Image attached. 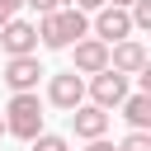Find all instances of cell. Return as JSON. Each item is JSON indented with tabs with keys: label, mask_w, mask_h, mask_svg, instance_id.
<instances>
[{
	"label": "cell",
	"mask_w": 151,
	"mask_h": 151,
	"mask_svg": "<svg viewBox=\"0 0 151 151\" xmlns=\"http://www.w3.org/2000/svg\"><path fill=\"white\" fill-rule=\"evenodd\" d=\"M104 0H76V9H99Z\"/></svg>",
	"instance_id": "17"
},
{
	"label": "cell",
	"mask_w": 151,
	"mask_h": 151,
	"mask_svg": "<svg viewBox=\"0 0 151 151\" xmlns=\"http://www.w3.org/2000/svg\"><path fill=\"white\" fill-rule=\"evenodd\" d=\"M109 66L123 76H137V71H146V47L137 38H118V42H109Z\"/></svg>",
	"instance_id": "5"
},
{
	"label": "cell",
	"mask_w": 151,
	"mask_h": 151,
	"mask_svg": "<svg viewBox=\"0 0 151 151\" xmlns=\"http://www.w3.org/2000/svg\"><path fill=\"white\" fill-rule=\"evenodd\" d=\"M0 137H5V118H0Z\"/></svg>",
	"instance_id": "19"
},
{
	"label": "cell",
	"mask_w": 151,
	"mask_h": 151,
	"mask_svg": "<svg viewBox=\"0 0 151 151\" xmlns=\"http://www.w3.org/2000/svg\"><path fill=\"white\" fill-rule=\"evenodd\" d=\"M104 66H109V42H104V38H76V66H71V71L94 76V71H104Z\"/></svg>",
	"instance_id": "8"
},
{
	"label": "cell",
	"mask_w": 151,
	"mask_h": 151,
	"mask_svg": "<svg viewBox=\"0 0 151 151\" xmlns=\"http://www.w3.org/2000/svg\"><path fill=\"white\" fill-rule=\"evenodd\" d=\"M90 94H94L99 109H118V104L127 99V76L113 71V66H104V71H94V80H90Z\"/></svg>",
	"instance_id": "3"
},
{
	"label": "cell",
	"mask_w": 151,
	"mask_h": 151,
	"mask_svg": "<svg viewBox=\"0 0 151 151\" xmlns=\"http://www.w3.org/2000/svg\"><path fill=\"white\" fill-rule=\"evenodd\" d=\"M38 76H42V66H38V52H28V57H9L5 61V85L19 94V90H33L38 85Z\"/></svg>",
	"instance_id": "9"
},
{
	"label": "cell",
	"mask_w": 151,
	"mask_h": 151,
	"mask_svg": "<svg viewBox=\"0 0 151 151\" xmlns=\"http://www.w3.org/2000/svg\"><path fill=\"white\" fill-rule=\"evenodd\" d=\"M118 109H123V118H127L132 127H151V94H146V90L127 94V99H123Z\"/></svg>",
	"instance_id": "11"
},
{
	"label": "cell",
	"mask_w": 151,
	"mask_h": 151,
	"mask_svg": "<svg viewBox=\"0 0 151 151\" xmlns=\"http://www.w3.org/2000/svg\"><path fill=\"white\" fill-rule=\"evenodd\" d=\"M71 127H76V137H104L109 132V109H99V104H76L71 109Z\"/></svg>",
	"instance_id": "10"
},
{
	"label": "cell",
	"mask_w": 151,
	"mask_h": 151,
	"mask_svg": "<svg viewBox=\"0 0 151 151\" xmlns=\"http://www.w3.org/2000/svg\"><path fill=\"white\" fill-rule=\"evenodd\" d=\"M104 5H118V9H127V5H132V0H104Z\"/></svg>",
	"instance_id": "18"
},
{
	"label": "cell",
	"mask_w": 151,
	"mask_h": 151,
	"mask_svg": "<svg viewBox=\"0 0 151 151\" xmlns=\"http://www.w3.org/2000/svg\"><path fill=\"white\" fill-rule=\"evenodd\" d=\"M5 132L24 137V142H33V137L42 132V104H38V94H33V90L9 94V109H5Z\"/></svg>",
	"instance_id": "2"
},
{
	"label": "cell",
	"mask_w": 151,
	"mask_h": 151,
	"mask_svg": "<svg viewBox=\"0 0 151 151\" xmlns=\"http://www.w3.org/2000/svg\"><path fill=\"white\" fill-rule=\"evenodd\" d=\"M118 151H151V132H146V127H132V132L118 142Z\"/></svg>",
	"instance_id": "12"
},
{
	"label": "cell",
	"mask_w": 151,
	"mask_h": 151,
	"mask_svg": "<svg viewBox=\"0 0 151 151\" xmlns=\"http://www.w3.org/2000/svg\"><path fill=\"white\" fill-rule=\"evenodd\" d=\"M0 52H5V57H28V52H38V28L24 24V19L0 24Z\"/></svg>",
	"instance_id": "4"
},
{
	"label": "cell",
	"mask_w": 151,
	"mask_h": 151,
	"mask_svg": "<svg viewBox=\"0 0 151 151\" xmlns=\"http://www.w3.org/2000/svg\"><path fill=\"white\" fill-rule=\"evenodd\" d=\"M85 151H118V146H113V142H104V137H90V146H85Z\"/></svg>",
	"instance_id": "16"
},
{
	"label": "cell",
	"mask_w": 151,
	"mask_h": 151,
	"mask_svg": "<svg viewBox=\"0 0 151 151\" xmlns=\"http://www.w3.org/2000/svg\"><path fill=\"white\" fill-rule=\"evenodd\" d=\"M47 99H52L57 109H66V113H71V109L85 99V80H80V71H61V76H52Z\"/></svg>",
	"instance_id": "7"
},
{
	"label": "cell",
	"mask_w": 151,
	"mask_h": 151,
	"mask_svg": "<svg viewBox=\"0 0 151 151\" xmlns=\"http://www.w3.org/2000/svg\"><path fill=\"white\" fill-rule=\"evenodd\" d=\"M24 5H33L38 14H52V9H61V0H24Z\"/></svg>",
	"instance_id": "15"
},
{
	"label": "cell",
	"mask_w": 151,
	"mask_h": 151,
	"mask_svg": "<svg viewBox=\"0 0 151 151\" xmlns=\"http://www.w3.org/2000/svg\"><path fill=\"white\" fill-rule=\"evenodd\" d=\"M127 33H132L127 9H118V5H99V9H94V38L118 42V38H127Z\"/></svg>",
	"instance_id": "6"
},
{
	"label": "cell",
	"mask_w": 151,
	"mask_h": 151,
	"mask_svg": "<svg viewBox=\"0 0 151 151\" xmlns=\"http://www.w3.org/2000/svg\"><path fill=\"white\" fill-rule=\"evenodd\" d=\"M19 5H24V0H0V24H9V19L19 14Z\"/></svg>",
	"instance_id": "14"
},
{
	"label": "cell",
	"mask_w": 151,
	"mask_h": 151,
	"mask_svg": "<svg viewBox=\"0 0 151 151\" xmlns=\"http://www.w3.org/2000/svg\"><path fill=\"white\" fill-rule=\"evenodd\" d=\"M33 151H71V142L57 137V132H38L33 137Z\"/></svg>",
	"instance_id": "13"
},
{
	"label": "cell",
	"mask_w": 151,
	"mask_h": 151,
	"mask_svg": "<svg viewBox=\"0 0 151 151\" xmlns=\"http://www.w3.org/2000/svg\"><path fill=\"white\" fill-rule=\"evenodd\" d=\"M90 33V19H85V9H52V14H42L38 19V38H42V47H71L76 38H85Z\"/></svg>",
	"instance_id": "1"
}]
</instances>
